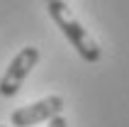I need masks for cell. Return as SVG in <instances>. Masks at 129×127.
I'll use <instances>...</instances> for the list:
<instances>
[{"label": "cell", "instance_id": "1", "mask_svg": "<svg viewBox=\"0 0 129 127\" xmlns=\"http://www.w3.org/2000/svg\"><path fill=\"white\" fill-rule=\"evenodd\" d=\"M46 7H49V15H51V20L56 22V27L63 32V37L71 42L73 49L78 51V56L83 61H88V64L100 61L102 49L98 47V42H95L93 37L88 34V29L73 17L71 7L66 5L63 0H51V3H46Z\"/></svg>", "mask_w": 129, "mask_h": 127}, {"label": "cell", "instance_id": "2", "mask_svg": "<svg viewBox=\"0 0 129 127\" xmlns=\"http://www.w3.org/2000/svg\"><path fill=\"white\" fill-rule=\"evenodd\" d=\"M39 61V49L37 47H24L15 54V59L10 61V66L5 69L3 78H0V95L3 98H12L17 95L24 83V78L29 76V71L37 66Z\"/></svg>", "mask_w": 129, "mask_h": 127}, {"label": "cell", "instance_id": "3", "mask_svg": "<svg viewBox=\"0 0 129 127\" xmlns=\"http://www.w3.org/2000/svg\"><path fill=\"white\" fill-rule=\"evenodd\" d=\"M61 110H63V98L61 95H46L37 103H29V105L12 110L10 122H12V127H32V125H39V122L54 120L56 115H61Z\"/></svg>", "mask_w": 129, "mask_h": 127}, {"label": "cell", "instance_id": "4", "mask_svg": "<svg viewBox=\"0 0 129 127\" xmlns=\"http://www.w3.org/2000/svg\"><path fill=\"white\" fill-rule=\"evenodd\" d=\"M49 127H68V122H66L63 115H56L54 120H49Z\"/></svg>", "mask_w": 129, "mask_h": 127}, {"label": "cell", "instance_id": "5", "mask_svg": "<svg viewBox=\"0 0 129 127\" xmlns=\"http://www.w3.org/2000/svg\"><path fill=\"white\" fill-rule=\"evenodd\" d=\"M44 3H51V0H44Z\"/></svg>", "mask_w": 129, "mask_h": 127}]
</instances>
